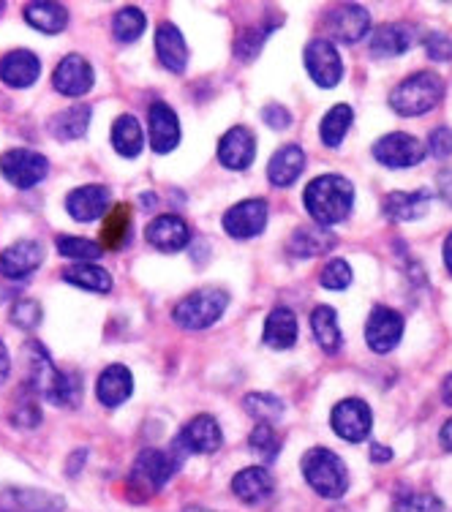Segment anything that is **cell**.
<instances>
[{
    "mask_svg": "<svg viewBox=\"0 0 452 512\" xmlns=\"http://www.w3.org/2000/svg\"><path fill=\"white\" fill-rule=\"evenodd\" d=\"M186 453H197V455H210L216 453L221 442H224V434H221V425H218L216 417L210 414H197L191 417L183 431L175 439Z\"/></svg>",
    "mask_w": 452,
    "mask_h": 512,
    "instance_id": "cell-16",
    "label": "cell"
},
{
    "mask_svg": "<svg viewBox=\"0 0 452 512\" xmlns=\"http://www.w3.org/2000/svg\"><path fill=\"white\" fill-rule=\"evenodd\" d=\"M183 512H213V510H205V507H197V504H188Z\"/></svg>",
    "mask_w": 452,
    "mask_h": 512,
    "instance_id": "cell-57",
    "label": "cell"
},
{
    "mask_svg": "<svg viewBox=\"0 0 452 512\" xmlns=\"http://www.w3.org/2000/svg\"><path fill=\"white\" fill-rule=\"evenodd\" d=\"M428 207H431V194L425 191V188H417V191H393V194H387L382 205V213L390 221H417V218H423L428 213Z\"/></svg>",
    "mask_w": 452,
    "mask_h": 512,
    "instance_id": "cell-27",
    "label": "cell"
},
{
    "mask_svg": "<svg viewBox=\"0 0 452 512\" xmlns=\"http://www.w3.org/2000/svg\"><path fill=\"white\" fill-rule=\"evenodd\" d=\"M243 409H246L251 417H256L259 423H273V420H278L281 414H284V401L281 398H276L273 393H248L246 398H243Z\"/></svg>",
    "mask_w": 452,
    "mask_h": 512,
    "instance_id": "cell-42",
    "label": "cell"
},
{
    "mask_svg": "<svg viewBox=\"0 0 452 512\" xmlns=\"http://www.w3.org/2000/svg\"><path fill=\"white\" fill-rule=\"evenodd\" d=\"M109 199H112V191L107 186L88 183V186H79L74 191H69V197H66V213L74 221H79V224H90V221L107 218Z\"/></svg>",
    "mask_w": 452,
    "mask_h": 512,
    "instance_id": "cell-15",
    "label": "cell"
},
{
    "mask_svg": "<svg viewBox=\"0 0 452 512\" xmlns=\"http://www.w3.org/2000/svg\"><path fill=\"white\" fill-rule=\"evenodd\" d=\"M186 455V450L177 442L169 447L167 453L164 450H153V447L142 450L134 466H131V474H128V491L134 496V502H145L150 496H156L180 472Z\"/></svg>",
    "mask_w": 452,
    "mask_h": 512,
    "instance_id": "cell-3",
    "label": "cell"
},
{
    "mask_svg": "<svg viewBox=\"0 0 452 512\" xmlns=\"http://www.w3.org/2000/svg\"><path fill=\"white\" fill-rule=\"evenodd\" d=\"M428 153L433 158H447L452 156V128L436 126L428 137Z\"/></svg>",
    "mask_w": 452,
    "mask_h": 512,
    "instance_id": "cell-48",
    "label": "cell"
},
{
    "mask_svg": "<svg viewBox=\"0 0 452 512\" xmlns=\"http://www.w3.org/2000/svg\"><path fill=\"white\" fill-rule=\"evenodd\" d=\"M335 243H338V237L327 232L325 227H300L289 237V254L300 256V259H314V256L330 254Z\"/></svg>",
    "mask_w": 452,
    "mask_h": 512,
    "instance_id": "cell-32",
    "label": "cell"
},
{
    "mask_svg": "<svg viewBox=\"0 0 452 512\" xmlns=\"http://www.w3.org/2000/svg\"><path fill=\"white\" fill-rule=\"evenodd\" d=\"M44 262V248L36 240H17L0 251V276L11 278H25L30 273H36Z\"/></svg>",
    "mask_w": 452,
    "mask_h": 512,
    "instance_id": "cell-22",
    "label": "cell"
},
{
    "mask_svg": "<svg viewBox=\"0 0 452 512\" xmlns=\"http://www.w3.org/2000/svg\"><path fill=\"white\" fill-rule=\"evenodd\" d=\"M60 278L66 284L85 289V292H96V295H107L109 289H112V276L99 265H69L63 267Z\"/></svg>",
    "mask_w": 452,
    "mask_h": 512,
    "instance_id": "cell-35",
    "label": "cell"
},
{
    "mask_svg": "<svg viewBox=\"0 0 452 512\" xmlns=\"http://www.w3.org/2000/svg\"><path fill=\"white\" fill-rule=\"evenodd\" d=\"M425 52L433 63H450L452 60V39L444 33H431L425 36Z\"/></svg>",
    "mask_w": 452,
    "mask_h": 512,
    "instance_id": "cell-47",
    "label": "cell"
},
{
    "mask_svg": "<svg viewBox=\"0 0 452 512\" xmlns=\"http://www.w3.org/2000/svg\"><path fill=\"white\" fill-rule=\"evenodd\" d=\"M226 306H229V292H224V289H216V286L197 289L177 303L172 319L186 330H207L224 316Z\"/></svg>",
    "mask_w": 452,
    "mask_h": 512,
    "instance_id": "cell-6",
    "label": "cell"
},
{
    "mask_svg": "<svg viewBox=\"0 0 452 512\" xmlns=\"http://www.w3.org/2000/svg\"><path fill=\"white\" fill-rule=\"evenodd\" d=\"M90 118H93V109L88 104H74V107L52 115L47 128H50L52 137L60 139V142H74V139H82L88 134Z\"/></svg>",
    "mask_w": 452,
    "mask_h": 512,
    "instance_id": "cell-31",
    "label": "cell"
},
{
    "mask_svg": "<svg viewBox=\"0 0 452 512\" xmlns=\"http://www.w3.org/2000/svg\"><path fill=\"white\" fill-rule=\"evenodd\" d=\"M436 188H439V194L447 205L452 207V169H444L439 172V178H436Z\"/></svg>",
    "mask_w": 452,
    "mask_h": 512,
    "instance_id": "cell-50",
    "label": "cell"
},
{
    "mask_svg": "<svg viewBox=\"0 0 452 512\" xmlns=\"http://www.w3.org/2000/svg\"><path fill=\"white\" fill-rule=\"evenodd\" d=\"M333 512H349V510H346V507H335Z\"/></svg>",
    "mask_w": 452,
    "mask_h": 512,
    "instance_id": "cell-58",
    "label": "cell"
},
{
    "mask_svg": "<svg viewBox=\"0 0 452 512\" xmlns=\"http://www.w3.org/2000/svg\"><path fill=\"white\" fill-rule=\"evenodd\" d=\"M22 14H25V22H28L30 28L39 30L44 36H58L69 25L66 6L63 3H52V0H33V3H28L22 9Z\"/></svg>",
    "mask_w": 452,
    "mask_h": 512,
    "instance_id": "cell-30",
    "label": "cell"
},
{
    "mask_svg": "<svg viewBox=\"0 0 452 512\" xmlns=\"http://www.w3.org/2000/svg\"><path fill=\"white\" fill-rule=\"evenodd\" d=\"M145 240L164 254H177L191 243V227L186 224V218L175 216V213L156 216L145 229Z\"/></svg>",
    "mask_w": 452,
    "mask_h": 512,
    "instance_id": "cell-20",
    "label": "cell"
},
{
    "mask_svg": "<svg viewBox=\"0 0 452 512\" xmlns=\"http://www.w3.org/2000/svg\"><path fill=\"white\" fill-rule=\"evenodd\" d=\"M276 491V480L265 466H248L232 477V493L246 504H265Z\"/></svg>",
    "mask_w": 452,
    "mask_h": 512,
    "instance_id": "cell-26",
    "label": "cell"
},
{
    "mask_svg": "<svg viewBox=\"0 0 452 512\" xmlns=\"http://www.w3.org/2000/svg\"><path fill=\"white\" fill-rule=\"evenodd\" d=\"M11 322L20 327V330H36L44 319V311H41L39 300H17L11 306Z\"/></svg>",
    "mask_w": 452,
    "mask_h": 512,
    "instance_id": "cell-45",
    "label": "cell"
},
{
    "mask_svg": "<svg viewBox=\"0 0 452 512\" xmlns=\"http://www.w3.org/2000/svg\"><path fill=\"white\" fill-rule=\"evenodd\" d=\"M85 458H88V450H77V453H71V461H69V469H66V474H69V477H77V469H82V466H85Z\"/></svg>",
    "mask_w": 452,
    "mask_h": 512,
    "instance_id": "cell-52",
    "label": "cell"
},
{
    "mask_svg": "<svg viewBox=\"0 0 452 512\" xmlns=\"http://www.w3.org/2000/svg\"><path fill=\"white\" fill-rule=\"evenodd\" d=\"M442 256H444V267H447V273H450V276H452V232L447 237H444Z\"/></svg>",
    "mask_w": 452,
    "mask_h": 512,
    "instance_id": "cell-55",
    "label": "cell"
},
{
    "mask_svg": "<svg viewBox=\"0 0 452 512\" xmlns=\"http://www.w3.org/2000/svg\"><path fill=\"white\" fill-rule=\"evenodd\" d=\"M41 77V60L30 50H11L0 58V82L11 90L33 88Z\"/></svg>",
    "mask_w": 452,
    "mask_h": 512,
    "instance_id": "cell-18",
    "label": "cell"
},
{
    "mask_svg": "<svg viewBox=\"0 0 452 512\" xmlns=\"http://www.w3.org/2000/svg\"><path fill=\"white\" fill-rule=\"evenodd\" d=\"M131 393H134V376L126 365H107L96 379V398L107 409H118L120 404H126Z\"/></svg>",
    "mask_w": 452,
    "mask_h": 512,
    "instance_id": "cell-24",
    "label": "cell"
},
{
    "mask_svg": "<svg viewBox=\"0 0 452 512\" xmlns=\"http://www.w3.org/2000/svg\"><path fill=\"white\" fill-rule=\"evenodd\" d=\"M128 232H131V205H115L101 224V246L109 251H118L126 246Z\"/></svg>",
    "mask_w": 452,
    "mask_h": 512,
    "instance_id": "cell-36",
    "label": "cell"
},
{
    "mask_svg": "<svg viewBox=\"0 0 452 512\" xmlns=\"http://www.w3.org/2000/svg\"><path fill=\"white\" fill-rule=\"evenodd\" d=\"M425 156H428V150L423 142L412 134H403V131L384 134L374 142V158L387 169L417 167Z\"/></svg>",
    "mask_w": 452,
    "mask_h": 512,
    "instance_id": "cell-9",
    "label": "cell"
},
{
    "mask_svg": "<svg viewBox=\"0 0 452 512\" xmlns=\"http://www.w3.org/2000/svg\"><path fill=\"white\" fill-rule=\"evenodd\" d=\"M393 512H444L442 499H436L433 493H403L393 504Z\"/></svg>",
    "mask_w": 452,
    "mask_h": 512,
    "instance_id": "cell-43",
    "label": "cell"
},
{
    "mask_svg": "<svg viewBox=\"0 0 452 512\" xmlns=\"http://www.w3.org/2000/svg\"><path fill=\"white\" fill-rule=\"evenodd\" d=\"M112 148L118 150L123 158H137L145 148V131L134 115H120L112 123Z\"/></svg>",
    "mask_w": 452,
    "mask_h": 512,
    "instance_id": "cell-34",
    "label": "cell"
},
{
    "mask_svg": "<svg viewBox=\"0 0 452 512\" xmlns=\"http://www.w3.org/2000/svg\"><path fill=\"white\" fill-rule=\"evenodd\" d=\"M11 376V355L6 344L0 341V384H6V379Z\"/></svg>",
    "mask_w": 452,
    "mask_h": 512,
    "instance_id": "cell-51",
    "label": "cell"
},
{
    "mask_svg": "<svg viewBox=\"0 0 452 512\" xmlns=\"http://www.w3.org/2000/svg\"><path fill=\"white\" fill-rule=\"evenodd\" d=\"M439 442H442V447L447 450V453H452V420H447V423L442 425V434H439Z\"/></svg>",
    "mask_w": 452,
    "mask_h": 512,
    "instance_id": "cell-54",
    "label": "cell"
},
{
    "mask_svg": "<svg viewBox=\"0 0 452 512\" xmlns=\"http://www.w3.org/2000/svg\"><path fill=\"white\" fill-rule=\"evenodd\" d=\"M55 248L63 259H74V265H93V259H101V254H104V246L99 240L77 235H58Z\"/></svg>",
    "mask_w": 452,
    "mask_h": 512,
    "instance_id": "cell-37",
    "label": "cell"
},
{
    "mask_svg": "<svg viewBox=\"0 0 452 512\" xmlns=\"http://www.w3.org/2000/svg\"><path fill=\"white\" fill-rule=\"evenodd\" d=\"M330 425L344 442L360 444L371 436L374 414H371V406L365 404L363 398H344L341 404H335L333 414H330Z\"/></svg>",
    "mask_w": 452,
    "mask_h": 512,
    "instance_id": "cell-10",
    "label": "cell"
},
{
    "mask_svg": "<svg viewBox=\"0 0 452 512\" xmlns=\"http://www.w3.org/2000/svg\"><path fill=\"white\" fill-rule=\"evenodd\" d=\"M303 202L316 227H335L352 213L354 186L344 175H319L305 188Z\"/></svg>",
    "mask_w": 452,
    "mask_h": 512,
    "instance_id": "cell-2",
    "label": "cell"
},
{
    "mask_svg": "<svg viewBox=\"0 0 452 512\" xmlns=\"http://www.w3.org/2000/svg\"><path fill=\"white\" fill-rule=\"evenodd\" d=\"M148 134H150V148L158 156H167L180 145V120H177L175 109L156 101L148 109Z\"/></svg>",
    "mask_w": 452,
    "mask_h": 512,
    "instance_id": "cell-19",
    "label": "cell"
},
{
    "mask_svg": "<svg viewBox=\"0 0 452 512\" xmlns=\"http://www.w3.org/2000/svg\"><path fill=\"white\" fill-rule=\"evenodd\" d=\"M267 216H270V207L265 199H243L235 207H229L224 216V232L235 240H251L259 237L267 227Z\"/></svg>",
    "mask_w": 452,
    "mask_h": 512,
    "instance_id": "cell-12",
    "label": "cell"
},
{
    "mask_svg": "<svg viewBox=\"0 0 452 512\" xmlns=\"http://www.w3.org/2000/svg\"><path fill=\"white\" fill-rule=\"evenodd\" d=\"M0 14H3V3H0Z\"/></svg>",
    "mask_w": 452,
    "mask_h": 512,
    "instance_id": "cell-59",
    "label": "cell"
},
{
    "mask_svg": "<svg viewBox=\"0 0 452 512\" xmlns=\"http://www.w3.org/2000/svg\"><path fill=\"white\" fill-rule=\"evenodd\" d=\"M297 335H300V325H297V314L292 308L276 306L270 314H267L265 322V344L270 349H278V352H286L297 344Z\"/></svg>",
    "mask_w": 452,
    "mask_h": 512,
    "instance_id": "cell-28",
    "label": "cell"
},
{
    "mask_svg": "<svg viewBox=\"0 0 452 512\" xmlns=\"http://www.w3.org/2000/svg\"><path fill=\"white\" fill-rule=\"evenodd\" d=\"M311 330H314L316 344L322 346L325 355H338L344 349V333L338 327V314L335 308L319 306L311 311Z\"/></svg>",
    "mask_w": 452,
    "mask_h": 512,
    "instance_id": "cell-33",
    "label": "cell"
},
{
    "mask_svg": "<svg viewBox=\"0 0 452 512\" xmlns=\"http://www.w3.org/2000/svg\"><path fill=\"white\" fill-rule=\"evenodd\" d=\"M325 28L330 33V39L341 41V44H357L368 36L371 30V14L357 3H344L335 6L325 17Z\"/></svg>",
    "mask_w": 452,
    "mask_h": 512,
    "instance_id": "cell-13",
    "label": "cell"
},
{
    "mask_svg": "<svg viewBox=\"0 0 452 512\" xmlns=\"http://www.w3.org/2000/svg\"><path fill=\"white\" fill-rule=\"evenodd\" d=\"M25 365H28V384L33 393L44 398L47 404L74 409L82 401V376L77 371H58V365L52 363L50 352L39 341L25 344Z\"/></svg>",
    "mask_w": 452,
    "mask_h": 512,
    "instance_id": "cell-1",
    "label": "cell"
},
{
    "mask_svg": "<svg viewBox=\"0 0 452 512\" xmlns=\"http://www.w3.org/2000/svg\"><path fill=\"white\" fill-rule=\"evenodd\" d=\"M352 120H354V112L349 104H335L330 112H327L322 123H319V137L325 142L327 148H338L341 142L346 139L349 134V128H352Z\"/></svg>",
    "mask_w": 452,
    "mask_h": 512,
    "instance_id": "cell-38",
    "label": "cell"
},
{
    "mask_svg": "<svg viewBox=\"0 0 452 512\" xmlns=\"http://www.w3.org/2000/svg\"><path fill=\"white\" fill-rule=\"evenodd\" d=\"M93 85H96V71L88 63V58H82L77 52L66 55L55 66V71H52V88L58 90L60 96H66V99L88 96Z\"/></svg>",
    "mask_w": 452,
    "mask_h": 512,
    "instance_id": "cell-11",
    "label": "cell"
},
{
    "mask_svg": "<svg viewBox=\"0 0 452 512\" xmlns=\"http://www.w3.org/2000/svg\"><path fill=\"white\" fill-rule=\"evenodd\" d=\"M148 28V17L145 11L137 9V6H123V9L115 14L112 20V36L120 41V44H134V41L145 33Z\"/></svg>",
    "mask_w": 452,
    "mask_h": 512,
    "instance_id": "cell-39",
    "label": "cell"
},
{
    "mask_svg": "<svg viewBox=\"0 0 452 512\" xmlns=\"http://www.w3.org/2000/svg\"><path fill=\"white\" fill-rule=\"evenodd\" d=\"M66 499L41 488H0V512H60Z\"/></svg>",
    "mask_w": 452,
    "mask_h": 512,
    "instance_id": "cell-17",
    "label": "cell"
},
{
    "mask_svg": "<svg viewBox=\"0 0 452 512\" xmlns=\"http://www.w3.org/2000/svg\"><path fill=\"white\" fill-rule=\"evenodd\" d=\"M390 458H393V450H390V447H382V444H374V447H371V461L374 463H387Z\"/></svg>",
    "mask_w": 452,
    "mask_h": 512,
    "instance_id": "cell-53",
    "label": "cell"
},
{
    "mask_svg": "<svg viewBox=\"0 0 452 512\" xmlns=\"http://www.w3.org/2000/svg\"><path fill=\"white\" fill-rule=\"evenodd\" d=\"M256 158V137L246 126H235L226 131L218 142V161L232 172H243L254 164Z\"/></svg>",
    "mask_w": 452,
    "mask_h": 512,
    "instance_id": "cell-21",
    "label": "cell"
},
{
    "mask_svg": "<svg viewBox=\"0 0 452 512\" xmlns=\"http://www.w3.org/2000/svg\"><path fill=\"white\" fill-rule=\"evenodd\" d=\"M267 33H270V28L267 30L251 28V30H246V33H240V39H237V44H235V52L243 60L256 58V55H259V50H262V44H265Z\"/></svg>",
    "mask_w": 452,
    "mask_h": 512,
    "instance_id": "cell-46",
    "label": "cell"
},
{
    "mask_svg": "<svg viewBox=\"0 0 452 512\" xmlns=\"http://www.w3.org/2000/svg\"><path fill=\"white\" fill-rule=\"evenodd\" d=\"M442 401L452 409V374L444 376V382H442Z\"/></svg>",
    "mask_w": 452,
    "mask_h": 512,
    "instance_id": "cell-56",
    "label": "cell"
},
{
    "mask_svg": "<svg viewBox=\"0 0 452 512\" xmlns=\"http://www.w3.org/2000/svg\"><path fill=\"white\" fill-rule=\"evenodd\" d=\"M11 425H17L22 431H30V428H36L41 425V409L36 404V393L30 390L28 384H22L20 395H17V401H14V409L9 414Z\"/></svg>",
    "mask_w": 452,
    "mask_h": 512,
    "instance_id": "cell-41",
    "label": "cell"
},
{
    "mask_svg": "<svg viewBox=\"0 0 452 512\" xmlns=\"http://www.w3.org/2000/svg\"><path fill=\"white\" fill-rule=\"evenodd\" d=\"M156 55L161 66L172 74H183L188 69V44L175 22H161L156 30Z\"/></svg>",
    "mask_w": 452,
    "mask_h": 512,
    "instance_id": "cell-23",
    "label": "cell"
},
{
    "mask_svg": "<svg viewBox=\"0 0 452 512\" xmlns=\"http://www.w3.org/2000/svg\"><path fill=\"white\" fill-rule=\"evenodd\" d=\"M403 338V316L387 306H376L365 322V341L376 355H387Z\"/></svg>",
    "mask_w": 452,
    "mask_h": 512,
    "instance_id": "cell-14",
    "label": "cell"
},
{
    "mask_svg": "<svg viewBox=\"0 0 452 512\" xmlns=\"http://www.w3.org/2000/svg\"><path fill=\"white\" fill-rule=\"evenodd\" d=\"M303 477L322 499H341L349 491V472L344 461L327 450V447H314L303 455Z\"/></svg>",
    "mask_w": 452,
    "mask_h": 512,
    "instance_id": "cell-5",
    "label": "cell"
},
{
    "mask_svg": "<svg viewBox=\"0 0 452 512\" xmlns=\"http://www.w3.org/2000/svg\"><path fill=\"white\" fill-rule=\"evenodd\" d=\"M0 175L6 183L20 191L36 188L41 180L50 175V161L30 148H11L0 156Z\"/></svg>",
    "mask_w": 452,
    "mask_h": 512,
    "instance_id": "cell-7",
    "label": "cell"
},
{
    "mask_svg": "<svg viewBox=\"0 0 452 512\" xmlns=\"http://www.w3.org/2000/svg\"><path fill=\"white\" fill-rule=\"evenodd\" d=\"M319 284L330 289V292H341L346 286L352 284V267L346 259H330L322 273H319Z\"/></svg>",
    "mask_w": 452,
    "mask_h": 512,
    "instance_id": "cell-44",
    "label": "cell"
},
{
    "mask_svg": "<svg viewBox=\"0 0 452 512\" xmlns=\"http://www.w3.org/2000/svg\"><path fill=\"white\" fill-rule=\"evenodd\" d=\"M305 169V153L300 145H284L270 156L267 164V180L276 188H289L297 183V178L303 175Z\"/></svg>",
    "mask_w": 452,
    "mask_h": 512,
    "instance_id": "cell-29",
    "label": "cell"
},
{
    "mask_svg": "<svg viewBox=\"0 0 452 512\" xmlns=\"http://www.w3.org/2000/svg\"><path fill=\"white\" fill-rule=\"evenodd\" d=\"M412 47V28L406 22H387V25H379V28L371 33L368 39V52L371 58L387 60L398 58L403 52H409Z\"/></svg>",
    "mask_w": 452,
    "mask_h": 512,
    "instance_id": "cell-25",
    "label": "cell"
},
{
    "mask_svg": "<svg viewBox=\"0 0 452 512\" xmlns=\"http://www.w3.org/2000/svg\"><path fill=\"white\" fill-rule=\"evenodd\" d=\"M444 79L433 71H414L412 77L398 82L390 93V107L401 118H420L442 104Z\"/></svg>",
    "mask_w": 452,
    "mask_h": 512,
    "instance_id": "cell-4",
    "label": "cell"
},
{
    "mask_svg": "<svg viewBox=\"0 0 452 512\" xmlns=\"http://www.w3.org/2000/svg\"><path fill=\"white\" fill-rule=\"evenodd\" d=\"M248 447L254 450V455L262 458V463H276L281 447H284V439H281V434H276V428L270 423H259L248 436Z\"/></svg>",
    "mask_w": 452,
    "mask_h": 512,
    "instance_id": "cell-40",
    "label": "cell"
},
{
    "mask_svg": "<svg viewBox=\"0 0 452 512\" xmlns=\"http://www.w3.org/2000/svg\"><path fill=\"white\" fill-rule=\"evenodd\" d=\"M262 120L267 123V128L284 131V128L292 126V112H289L284 104H267V107L262 109Z\"/></svg>",
    "mask_w": 452,
    "mask_h": 512,
    "instance_id": "cell-49",
    "label": "cell"
},
{
    "mask_svg": "<svg viewBox=\"0 0 452 512\" xmlns=\"http://www.w3.org/2000/svg\"><path fill=\"white\" fill-rule=\"evenodd\" d=\"M303 63L308 77L314 79L319 88H335L341 82V77H344V60H341V52H338L333 41H308V47L303 52Z\"/></svg>",
    "mask_w": 452,
    "mask_h": 512,
    "instance_id": "cell-8",
    "label": "cell"
}]
</instances>
